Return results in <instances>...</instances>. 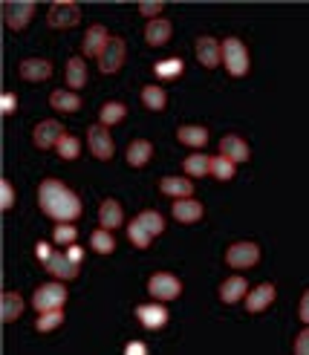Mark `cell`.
Instances as JSON below:
<instances>
[{"instance_id": "41", "label": "cell", "mask_w": 309, "mask_h": 355, "mask_svg": "<svg viewBox=\"0 0 309 355\" xmlns=\"http://www.w3.org/2000/svg\"><path fill=\"white\" fill-rule=\"evenodd\" d=\"M35 257H38V260H41V263H44V266H47V263H49V260H52V257H56V254H52V245H49V243H44V240H41V243H38V245H35Z\"/></svg>"}, {"instance_id": "7", "label": "cell", "mask_w": 309, "mask_h": 355, "mask_svg": "<svg viewBox=\"0 0 309 355\" xmlns=\"http://www.w3.org/2000/svg\"><path fill=\"white\" fill-rule=\"evenodd\" d=\"M148 292H151L153 300H174V297H179V292H183V283H179V277H174L168 272H156L148 280Z\"/></svg>"}, {"instance_id": "44", "label": "cell", "mask_w": 309, "mask_h": 355, "mask_svg": "<svg viewBox=\"0 0 309 355\" xmlns=\"http://www.w3.org/2000/svg\"><path fill=\"white\" fill-rule=\"evenodd\" d=\"M124 355H148V347H144L142 341H131L124 347Z\"/></svg>"}, {"instance_id": "20", "label": "cell", "mask_w": 309, "mask_h": 355, "mask_svg": "<svg viewBox=\"0 0 309 355\" xmlns=\"http://www.w3.org/2000/svg\"><path fill=\"white\" fill-rule=\"evenodd\" d=\"M159 191L168 193V197H176V200H188L194 193V185H191V180H183V176H165V180L159 182Z\"/></svg>"}, {"instance_id": "10", "label": "cell", "mask_w": 309, "mask_h": 355, "mask_svg": "<svg viewBox=\"0 0 309 355\" xmlns=\"http://www.w3.org/2000/svg\"><path fill=\"white\" fill-rule=\"evenodd\" d=\"M197 61L203 64L206 69H214L223 64V44L211 38V35H203V38H197Z\"/></svg>"}, {"instance_id": "5", "label": "cell", "mask_w": 309, "mask_h": 355, "mask_svg": "<svg viewBox=\"0 0 309 355\" xmlns=\"http://www.w3.org/2000/svg\"><path fill=\"white\" fill-rule=\"evenodd\" d=\"M258 260H260V248L258 243H249V240L228 245V252H226V263L231 269H251Z\"/></svg>"}, {"instance_id": "37", "label": "cell", "mask_w": 309, "mask_h": 355, "mask_svg": "<svg viewBox=\"0 0 309 355\" xmlns=\"http://www.w3.org/2000/svg\"><path fill=\"white\" fill-rule=\"evenodd\" d=\"M127 237H131V243H133L136 248H148V245H151V240H153V237H151L148 232H144V228H142L136 220H133L131 225H127Z\"/></svg>"}, {"instance_id": "34", "label": "cell", "mask_w": 309, "mask_h": 355, "mask_svg": "<svg viewBox=\"0 0 309 355\" xmlns=\"http://www.w3.org/2000/svg\"><path fill=\"white\" fill-rule=\"evenodd\" d=\"M185 69V64H183V58H165V61H156L153 64V73L159 76V78H176L179 73Z\"/></svg>"}, {"instance_id": "33", "label": "cell", "mask_w": 309, "mask_h": 355, "mask_svg": "<svg viewBox=\"0 0 309 355\" xmlns=\"http://www.w3.org/2000/svg\"><path fill=\"white\" fill-rule=\"evenodd\" d=\"M90 245H93L99 254H113V248H116L113 232H107V228H99V232H93V237H90Z\"/></svg>"}, {"instance_id": "14", "label": "cell", "mask_w": 309, "mask_h": 355, "mask_svg": "<svg viewBox=\"0 0 309 355\" xmlns=\"http://www.w3.org/2000/svg\"><path fill=\"white\" fill-rule=\"evenodd\" d=\"M220 156L231 159L234 165L246 162V159H249V145H246V139H240V136H223V139H220Z\"/></svg>"}, {"instance_id": "25", "label": "cell", "mask_w": 309, "mask_h": 355, "mask_svg": "<svg viewBox=\"0 0 309 355\" xmlns=\"http://www.w3.org/2000/svg\"><path fill=\"white\" fill-rule=\"evenodd\" d=\"M176 139L183 141V145H188V148H203L208 141V130L199 128V124H183V128L176 130Z\"/></svg>"}, {"instance_id": "36", "label": "cell", "mask_w": 309, "mask_h": 355, "mask_svg": "<svg viewBox=\"0 0 309 355\" xmlns=\"http://www.w3.org/2000/svg\"><path fill=\"white\" fill-rule=\"evenodd\" d=\"M61 324H64V312L56 309V312H44L38 321H35V329H38V332H52V329L61 327Z\"/></svg>"}, {"instance_id": "2", "label": "cell", "mask_w": 309, "mask_h": 355, "mask_svg": "<svg viewBox=\"0 0 309 355\" xmlns=\"http://www.w3.org/2000/svg\"><path fill=\"white\" fill-rule=\"evenodd\" d=\"M223 67L234 78H243L249 73V49L240 38H226L223 41Z\"/></svg>"}, {"instance_id": "15", "label": "cell", "mask_w": 309, "mask_h": 355, "mask_svg": "<svg viewBox=\"0 0 309 355\" xmlns=\"http://www.w3.org/2000/svg\"><path fill=\"white\" fill-rule=\"evenodd\" d=\"M171 21H165V17H156V21H148V26H144V41H148L151 46H162L171 41Z\"/></svg>"}, {"instance_id": "31", "label": "cell", "mask_w": 309, "mask_h": 355, "mask_svg": "<svg viewBox=\"0 0 309 355\" xmlns=\"http://www.w3.org/2000/svg\"><path fill=\"white\" fill-rule=\"evenodd\" d=\"M185 173L188 176H206V173H211V156H206V153H191L188 159H185Z\"/></svg>"}, {"instance_id": "9", "label": "cell", "mask_w": 309, "mask_h": 355, "mask_svg": "<svg viewBox=\"0 0 309 355\" xmlns=\"http://www.w3.org/2000/svg\"><path fill=\"white\" fill-rule=\"evenodd\" d=\"M64 136V128H61V121L56 119H44L41 124H35V133H32V141H35V148H58V141Z\"/></svg>"}, {"instance_id": "13", "label": "cell", "mask_w": 309, "mask_h": 355, "mask_svg": "<svg viewBox=\"0 0 309 355\" xmlns=\"http://www.w3.org/2000/svg\"><path fill=\"white\" fill-rule=\"evenodd\" d=\"M136 318L142 321V327L144 329H162L168 324V309L159 304H142V306H136Z\"/></svg>"}, {"instance_id": "38", "label": "cell", "mask_w": 309, "mask_h": 355, "mask_svg": "<svg viewBox=\"0 0 309 355\" xmlns=\"http://www.w3.org/2000/svg\"><path fill=\"white\" fill-rule=\"evenodd\" d=\"M56 243H61V245H72L76 243V237H78V232H76V225H69V223H61V225H56Z\"/></svg>"}, {"instance_id": "4", "label": "cell", "mask_w": 309, "mask_h": 355, "mask_svg": "<svg viewBox=\"0 0 309 355\" xmlns=\"http://www.w3.org/2000/svg\"><path fill=\"white\" fill-rule=\"evenodd\" d=\"M47 21L52 29H69L81 21V9L72 3V0H58V3H52L49 12H47Z\"/></svg>"}, {"instance_id": "32", "label": "cell", "mask_w": 309, "mask_h": 355, "mask_svg": "<svg viewBox=\"0 0 309 355\" xmlns=\"http://www.w3.org/2000/svg\"><path fill=\"white\" fill-rule=\"evenodd\" d=\"M234 171H237V165H234L231 159H226V156H211V176H217L220 182L234 180Z\"/></svg>"}, {"instance_id": "27", "label": "cell", "mask_w": 309, "mask_h": 355, "mask_svg": "<svg viewBox=\"0 0 309 355\" xmlns=\"http://www.w3.org/2000/svg\"><path fill=\"white\" fill-rule=\"evenodd\" d=\"M0 306H3V321L12 324L24 312V297L17 292H3V297H0Z\"/></svg>"}, {"instance_id": "29", "label": "cell", "mask_w": 309, "mask_h": 355, "mask_svg": "<svg viewBox=\"0 0 309 355\" xmlns=\"http://www.w3.org/2000/svg\"><path fill=\"white\" fill-rule=\"evenodd\" d=\"M136 223H139L151 237H156V234L165 232V220H162L159 211H142V214L136 217Z\"/></svg>"}, {"instance_id": "28", "label": "cell", "mask_w": 309, "mask_h": 355, "mask_svg": "<svg viewBox=\"0 0 309 355\" xmlns=\"http://www.w3.org/2000/svg\"><path fill=\"white\" fill-rule=\"evenodd\" d=\"M142 101H144V107L148 110H165L168 93L162 90V87H156V84H148V87H142Z\"/></svg>"}, {"instance_id": "21", "label": "cell", "mask_w": 309, "mask_h": 355, "mask_svg": "<svg viewBox=\"0 0 309 355\" xmlns=\"http://www.w3.org/2000/svg\"><path fill=\"white\" fill-rule=\"evenodd\" d=\"M246 295H249L246 277H228L220 286V300L223 304H237V300H246Z\"/></svg>"}, {"instance_id": "18", "label": "cell", "mask_w": 309, "mask_h": 355, "mask_svg": "<svg viewBox=\"0 0 309 355\" xmlns=\"http://www.w3.org/2000/svg\"><path fill=\"white\" fill-rule=\"evenodd\" d=\"M151 156H153V145L148 139H136L131 141V148H127V165L131 168H144L151 162Z\"/></svg>"}, {"instance_id": "1", "label": "cell", "mask_w": 309, "mask_h": 355, "mask_svg": "<svg viewBox=\"0 0 309 355\" xmlns=\"http://www.w3.org/2000/svg\"><path fill=\"white\" fill-rule=\"evenodd\" d=\"M38 202L44 208V214L58 220V223H72L81 217V200L76 197V191H69L58 180H44L38 188Z\"/></svg>"}, {"instance_id": "11", "label": "cell", "mask_w": 309, "mask_h": 355, "mask_svg": "<svg viewBox=\"0 0 309 355\" xmlns=\"http://www.w3.org/2000/svg\"><path fill=\"white\" fill-rule=\"evenodd\" d=\"M124 41L122 38H116V35H113V38H110V44H107V49L101 52V55H99V69H101V73L104 76H113V73H119V69H122V64H124Z\"/></svg>"}, {"instance_id": "43", "label": "cell", "mask_w": 309, "mask_h": 355, "mask_svg": "<svg viewBox=\"0 0 309 355\" xmlns=\"http://www.w3.org/2000/svg\"><path fill=\"white\" fill-rule=\"evenodd\" d=\"M15 104H17V98L12 93H3V98H0V110H3V116H12L15 113Z\"/></svg>"}, {"instance_id": "35", "label": "cell", "mask_w": 309, "mask_h": 355, "mask_svg": "<svg viewBox=\"0 0 309 355\" xmlns=\"http://www.w3.org/2000/svg\"><path fill=\"white\" fill-rule=\"evenodd\" d=\"M58 156L61 159H78V153H81V141L76 139V136H69V133H64L61 136V141H58Z\"/></svg>"}, {"instance_id": "12", "label": "cell", "mask_w": 309, "mask_h": 355, "mask_svg": "<svg viewBox=\"0 0 309 355\" xmlns=\"http://www.w3.org/2000/svg\"><path fill=\"white\" fill-rule=\"evenodd\" d=\"M107 44H110V32H107L101 24H96V26H90L87 32H84V41H81V52L84 55H101V52L107 49Z\"/></svg>"}, {"instance_id": "46", "label": "cell", "mask_w": 309, "mask_h": 355, "mask_svg": "<svg viewBox=\"0 0 309 355\" xmlns=\"http://www.w3.org/2000/svg\"><path fill=\"white\" fill-rule=\"evenodd\" d=\"M67 257H69L72 263H76V266H78V263H81V257H84V252H81V245H76V243H72V245L67 248Z\"/></svg>"}, {"instance_id": "16", "label": "cell", "mask_w": 309, "mask_h": 355, "mask_svg": "<svg viewBox=\"0 0 309 355\" xmlns=\"http://www.w3.org/2000/svg\"><path fill=\"white\" fill-rule=\"evenodd\" d=\"M52 76V64L47 58H26L21 61V78L26 81H47Z\"/></svg>"}, {"instance_id": "42", "label": "cell", "mask_w": 309, "mask_h": 355, "mask_svg": "<svg viewBox=\"0 0 309 355\" xmlns=\"http://www.w3.org/2000/svg\"><path fill=\"white\" fill-rule=\"evenodd\" d=\"M162 9H165L162 3H139V12H142L144 17H151V21H156V17L162 15Z\"/></svg>"}, {"instance_id": "30", "label": "cell", "mask_w": 309, "mask_h": 355, "mask_svg": "<svg viewBox=\"0 0 309 355\" xmlns=\"http://www.w3.org/2000/svg\"><path fill=\"white\" fill-rule=\"evenodd\" d=\"M124 116H127V107H124L122 101H107L104 107H101V113H99V119H101L99 124H104V128H110V124H119Z\"/></svg>"}, {"instance_id": "17", "label": "cell", "mask_w": 309, "mask_h": 355, "mask_svg": "<svg viewBox=\"0 0 309 355\" xmlns=\"http://www.w3.org/2000/svg\"><path fill=\"white\" fill-rule=\"evenodd\" d=\"M272 300H275V286H272V283H260L258 289H251L246 295V309L249 312H263Z\"/></svg>"}, {"instance_id": "26", "label": "cell", "mask_w": 309, "mask_h": 355, "mask_svg": "<svg viewBox=\"0 0 309 355\" xmlns=\"http://www.w3.org/2000/svg\"><path fill=\"white\" fill-rule=\"evenodd\" d=\"M84 81H87V64H84V58H69L67 61V87L69 90H81L84 87Z\"/></svg>"}, {"instance_id": "24", "label": "cell", "mask_w": 309, "mask_h": 355, "mask_svg": "<svg viewBox=\"0 0 309 355\" xmlns=\"http://www.w3.org/2000/svg\"><path fill=\"white\" fill-rule=\"evenodd\" d=\"M174 220H179V223H197L199 217H203V205H199L197 200H176L174 202Z\"/></svg>"}, {"instance_id": "19", "label": "cell", "mask_w": 309, "mask_h": 355, "mask_svg": "<svg viewBox=\"0 0 309 355\" xmlns=\"http://www.w3.org/2000/svg\"><path fill=\"white\" fill-rule=\"evenodd\" d=\"M99 223L101 228H107V232H113V228H119L124 223V211L116 200H104L101 208H99Z\"/></svg>"}, {"instance_id": "3", "label": "cell", "mask_w": 309, "mask_h": 355, "mask_svg": "<svg viewBox=\"0 0 309 355\" xmlns=\"http://www.w3.org/2000/svg\"><path fill=\"white\" fill-rule=\"evenodd\" d=\"M64 304H67V289L61 283H44V286H38L32 295V306L38 309V315L64 309Z\"/></svg>"}, {"instance_id": "39", "label": "cell", "mask_w": 309, "mask_h": 355, "mask_svg": "<svg viewBox=\"0 0 309 355\" xmlns=\"http://www.w3.org/2000/svg\"><path fill=\"white\" fill-rule=\"evenodd\" d=\"M12 205H15V188H12L9 180H3V182H0V208L9 211Z\"/></svg>"}, {"instance_id": "23", "label": "cell", "mask_w": 309, "mask_h": 355, "mask_svg": "<svg viewBox=\"0 0 309 355\" xmlns=\"http://www.w3.org/2000/svg\"><path fill=\"white\" fill-rule=\"evenodd\" d=\"M47 272L52 275V277H58V280H72L78 275V266L72 263L67 254H56L49 263H47Z\"/></svg>"}, {"instance_id": "6", "label": "cell", "mask_w": 309, "mask_h": 355, "mask_svg": "<svg viewBox=\"0 0 309 355\" xmlns=\"http://www.w3.org/2000/svg\"><path fill=\"white\" fill-rule=\"evenodd\" d=\"M0 9H3V21H6L9 29L29 26L32 15H35V3H32V0H6Z\"/></svg>"}, {"instance_id": "40", "label": "cell", "mask_w": 309, "mask_h": 355, "mask_svg": "<svg viewBox=\"0 0 309 355\" xmlns=\"http://www.w3.org/2000/svg\"><path fill=\"white\" fill-rule=\"evenodd\" d=\"M295 355H309V327L303 332H298V338H295Z\"/></svg>"}, {"instance_id": "22", "label": "cell", "mask_w": 309, "mask_h": 355, "mask_svg": "<svg viewBox=\"0 0 309 355\" xmlns=\"http://www.w3.org/2000/svg\"><path fill=\"white\" fill-rule=\"evenodd\" d=\"M49 104H52V110H58V113H76L81 107V96L76 90H56L49 96Z\"/></svg>"}, {"instance_id": "45", "label": "cell", "mask_w": 309, "mask_h": 355, "mask_svg": "<svg viewBox=\"0 0 309 355\" xmlns=\"http://www.w3.org/2000/svg\"><path fill=\"white\" fill-rule=\"evenodd\" d=\"M298 315H301V321H303V324H309V289H306V292H303V297H301Z\"/></svg>"}, {"instance_id": "8", "label": "cell", "mask_w": 309, "mask_h": 355, "mask_svg": "<svg viewBox=\"0 0 309 355\" xmlns=\"http://www.w3.org/2000/svg\"><path fill=\"white\" fill-rule=\"evenodd\" d=\"M87 141H90V153H93L96 159H101V162H107V159H113V136L107 133L104 124H90L87 130Z\"/></svg>"}]
</instances>
